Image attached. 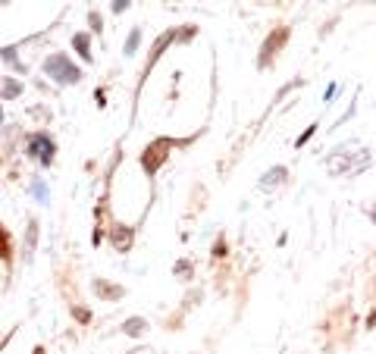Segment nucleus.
Listing matches in <instances>:
<instances>
[{"label":"nucleus","mask_w":376,"mask_h":354,"mask_svg":"<svg viewBox=\"0 0 376 354\" xmlns=\"http://www.w3.org/2000/svg\"><path fill=\"white\" fill-rule=\"evenodd\" d=\"M47 72H50V76H56V78H69V82H76V78H78V69H76L72 63L60 60V56H54V60L47 63Z\"/></svg>","instance_id":"f257e3e1"},{"label":"nucleus","mask_w":376,"mask_h":354,"mask_svg":"<svg viewBox=\"0 0 376 354\" xmlns=\"http://www.w3.org/2000/svg\"><path fill=\"white\" fill-rule=\"evenodd\" d=\"M166 157V144H163V141H157V144H150L148 150H144V166L154 172L157 166H160V160Z\"/></svg>","instance_id":"f03ea898"},{"label":"nucleus","mask_w":376,"mask_h":354,"mask_svg":"<svg viewBox=\"0 0 376 354\" xmlns=\"http://www.w3.org/2000/svg\"><path fill=\"white\" fill-rule=\"evenodd\" d=\"M32 154H34V157H41V160L47 163V160L54 157V144H50V138H47V135H38V138L32 141Z\"/></svg>","instance_id":"7ed1b4c3"},{"label":"nucleus","mask_w":376,"mask_h":354,"mask_svg":"<svg viewBox=\"0 0 376 354\" xmlns=\"http://www.w3.org/2000/svg\"><path fill=\"white\" fill-rule=\"evenodd\" d=\"M141 329H144V320H128V323H126V332H128V336H138Z\"/></svg>","instance_id":"20e7f679"}]
</instances>
